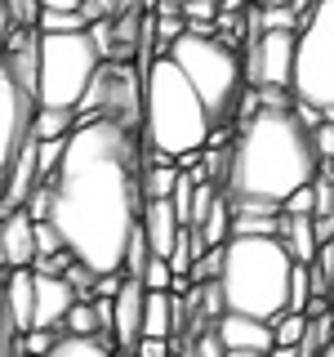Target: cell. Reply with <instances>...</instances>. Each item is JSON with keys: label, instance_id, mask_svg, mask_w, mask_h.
Instances as JSON below:
<instances>
[{"label": "cell", "instance_id": "obj_1", "mask_svg": "<svg viewBox=\"0 0 334 357\" xmlns=\"http://www.w3.org/2000/svg\"><path fill=\"white\" fill-rule=\"evenodd\" d=\"M143 121L89 116L67 134V152L49 174L45 223H54L63 250L94 277H111L125 264V245L143 219Z\"/></svg>", "mask_w": 334, "mask_h": 357}, {"label": "cell", "instance_id": "obj_2", "mask_svg": "<svg viewBox=\"0 0 334 357\" xmlns=\"http://www.w3.org/2000/svg\"><path fill=\"white\" fill-rule=\"evenodd\" d=\"M321 174L312 130L294 107H254L241 112L232 134V165L223 178V201L232 215H276L285 197L308 188Z\"/></svg>", "mask_w": 334, "mask_h": 357}, {"label": "cell", "instance_id": "obj_3", "mask_svg": "<svg viewBox=\"0 0 334 357\" xmlns=\"http://www.w3.org/2000/svg\"><path fill=\"white\" fill-rule=\"evenodd\" d=\"M143 85V143L148 161H174L178 170H196L200 152L214 139L209 112L196 98L192 81L178 72L170 54H156L148 72L138 76Z\"/></svg>", "mask_w": 334, "mask_h": 357}, {"label": "cell", "instance_id": "obj_4", "mask_svg": "<svg viewBox=\"0 0 334 357\" xmlns=\"http://www.w3.org/2000/svg\"><path fill=\"white\" fill-rule=\"evenodd\" d=\"M289 273H294V259L276 237H232L223 245V268H218L223 308L259 321L285 317Z\"/></svg>", "mask_w": 334, "mask_h": 357}, {"label": "cell", "instance_id": "obj_5", "mask_svg": "<svg viewBox=\"0 0 334 357\" xmlns=\"http://www.w3.org/2000/svg\"><path fill=\"white\" fill-rule=\"evenodd\" d=\"M36 59H40V31L36 27H14L0 45V192L14 170L18 152L36 139Z\"/></svg>", "mask_w": 334, "mask_h": 357}, {"label": "cell", "instance_id": "obj_6", "mask_svg": "<svg viewBox=\"0 0 334 357\" xmlns=\"http://www.w3.org/2000/svg\"><path fill=\"white\" fill-rule=\"evenodd\" d=\"M165 54L192 81L196 98L209 112V126L214 130L237 126V112L245 98V59L237 45H228L218 31H183Z\"/></svg>", "mask_w": 334, "mask_h": 357}, {"label": "cell", "instance_id": "obj_7", "mask_svg": "<svg viewBox=\"0 0 334 357\" xmlns=\"http://www.w3.org/2000/svg\"><path fill=\"white\" fill-rule=\"evenodd\" d=\"M103 54L89 40V31H40V59H36V94L40 107L76 112L85 103L94 76L103 72Z\"/></svg>", "mask_w": 334, "mask_h": 357}, {"label": "cell", "instance_id": "obj_8", "mask_svg": "<svg viewBox=\"0 0 334 357\" xmlns=\"http://www.w3.org/2000/svg\"><path fill=\"white\" fill-rule=\"evenodd\" d=\"M294 103L334 112V0H317L294 40Z\"/></svg>", "mask_w": 334, "mask_h": 357}, {"label": "cell", "instance_id": "obj_9", "mask_svg": "<svg viewBox=\"0 0 334 357\" xmlns=\"http://www.w3.org/2000/svg\"><path fill=\"white\" fill-rule=\"evenodd\" d=\"M143 304H148V286L125 277L111 299V344L116 353H134V344L143 340Z\"/></svg>", "mask_w": 334, "mask_h": 357}, {"label": "cell", "instance_id": "obj_10", "mask_svg": "<svg viewBox=\"0 0 334 357\" xmlns=\"http://www.w3.org/2000/svg\"><path fill=\"white\" fill-rule=\"evenodd\" d=\"M31 273H36V268H31ZM72 304H76V290L67 286V277L36 273V308H31V331H63Z\"/></svg>", "mask_w": 334, "mask_h": 357}, {"label": "cell", "instance_id": "obj_11", "mask_svg": "<svg viewBox=\"0 0 334 357\" xmlns=\"http://www.w3.org/2000/svg\"><path fill=\"white\" fill-rule=\"evenodd\" d=\"M36 264V219L27 210L0 219V268H31Z\"/></svg>", "mask_w": 334, "mask_h": 357}, {"label": "cell", "instance_id": "obj_12", "mask_svg": "<svg viewBox=\"0 0 334 357\" xmlns=\"http://www.w3.org/2000/svg\"><path fill=\"white\" fill-rule=\"evenodd\" d=\"M223 349H250V353H272L276 349V335H272V321H259V317H241V312H223L214 321Z\"/></svg>", "mask_w": 334, "mask_h": 357}, {"label": "cell", "instance_id": "obj_13", "mask_svg": "<svg viewBox=\"0 0 334 357\" xmlns=\"http://www.w3.org/2000/svg\"><path fill=\"white\" fill-rule=\"evenodd\" d=\"M0 290H5V308H9L14 331L27 335L31 331V308H36V273H31V268H9Z\"/></svg>", "mask_w": 334, "mask_h": 357}, {"label": "cell", "instance_id": "obj_14", "mask_svg": "<svg viewBox=\"0 0 334 357\" xmlns=\"http://www.w3.org/2000/svg\"><path fill=\"white\" fill-rule=\"evenodd\" d=\"M138 223H143V237H148L156 259H170V250L178 241V228H183V223L174 219L170 201H143V219Z\"/></svg>", "mask_w": 334, "mask_h": 357}, {"label": "cell", "instance_id": "obj_15", "mask_svg": "<svg viewBox=\"0 0 334 357\" xmlns=\"http://www.w3.org/2000/svg\"><path fill=\"white\" fill-rule=\"evenodd\" d=\"M276 241L285 245V255L294 264H312L317 259V232H312V215L308 219H289V215H281V232H276Z\"/></svg>", "mask_w": 334, "mask_h": 357}, {"label": "cell", "instance_id": "obj_16", "mask_svg": "<svg viewBox=\"0 0 334 357\" xmlns=\"http://www.w3.org/2000/svg\"><path fill=\"white\" fill-rule=\"evenodd\" d=\"M143 335H148V340H170L174 335V295L170 290H148V304H143Z\"/></svg>", "mask_w": 334, "mask_h": 357}, {"label": "cell", "instance_id": "obj_17", "mask_svg": "<svg viewBox=\"0 0 334 357\" xmlns=\"http://www.w3.org/2000/svg\"><path fill=\"white\" fill-rule=\"evenodd\" d=\"M45 357H116V349L103 335H63L58 331V340H54V349Z\"/></svg>", "mask_w": 334, "mask_h": 357}, {"label": "cell", "instance_id": "obj_18", "mask_svg": "<svg viewBox=\"0 0 334 357\" xmlns=\"http://www.w3.org/2000/svg\"><path fill=\"white\" fill-rule=\"evenodd\" d=\"M196 241L205 245V250H214V245H228V241H232V210H228V201H223V192H218L214 206H209V215L196 223Z\"/></svg>", "mask_w": 334, "mask_h": 357}, {"label": "cell", "instance_id": "obj_19", "mask_svg": "<svg viewBox=\"0 0 334 357\" xmlns=\"http://www.w3.org/2000/svg\"><path fill=\"white\" fill-rule=\"evenodd\" d=\"M174 178H178L174 161H148L143 165V201H170Z\"/></svg>", "mask_w": 334, "mask_h": 357}, {"label": "cell", "instance_id": "obj_20", "mask_svg": "<svg viewBox=\"0 0 334 357\" xmlns=\"http://www.w3.org/2000/svg\"><path fill=\"white\" fill-rule=\"evenodd\" d=\"M196 178H205L200 170H178L174 188H170V210L183 228H192V192H196Z\"/></svg>", "mask_w": 334, "mask_h": 357}, {"label": "cell", "instance_id": "obj_21", "mask_svg": "<svg viewBox=\"0 0 334 357\" xmlns=\"http://www.w3.org/2000/svg\"><path fill=\"white\" fill-rule=\"evenodd\" d=\"M36 139H67L76 130V112H58V107H40L36 112Z\"/></svg>", "mask_w": 334, "mask_h": 357}, {"label": "cell", "instance_id": "obj_22", "mask_svg": "<svg viewBox=\"0 0 334 357\" xmlns=\"http://www.w3.org/2000/svg\"><path fill=\"white\" fill-rule=\"evenodd\" d=\"M303 331H308V317H303V312H285V317H276V321H272L276 349H299Z\"/></svg>", "mask_w": 334, "mask_h": 357}, {"label": "cell", "instance_id": "obj_23", "mask_svg": "<svg viewBox=\"0 0 334 357\" xmlns=\"http://www.w3.org/2000/svg\"><path fill=\"white\" fill-rule=\"evenodd\" d=\"M63 335H98V317H94V304L89 299H76L72 312L63 321Z\"/></svg>", "mask_w": 334, "mask_h": 357}, {"label": "cell", "instance_id": "obj_24", "mask_svg": "<svg viewBox=\"0 0 334 357\" xmlns=\"http://www.w3.org/2000/svg\"><path fill=\"white\" fill-rule=\"evenodd\" d=\"M218 268H223V245H214V250H200L192 273H187V282L200 286V282H218Z\"/></svg>", "mask_w": 334, "mask_h": 357}, {"label": "cell", "instance_id": "obj_25", "mask_svg": "<svg viewBox=\"0 0 334 357\" xmlns=\"http://www.w3.org/2000/svg\"><path fill=\"white\" fill-rule=\"evenodd\" d=\"M312 299V286H308V268L294 264V273H289V312H303Z\"/></svg>", "mask_w": 334, "mask_h": 357}, {"label": "cell", "instance_id": "obj_26", "mask_svg": "<svg viewBox=\"0 0 334 357\" xmlns=\"http://www.w3.org/2000/svg\"><path fill=\"white\" fill-rule=\"evenodd\" d=\"M0 357H22L18 331H14V321H9V308H5V290H0Z\"/></svg>", "mask_w": 334, "mask_h": 357}, {"label": "cell", "instance_id": "obj_27", "mask_svg": "<svg viewBox=\"0 0 334 357\" xmlns=\"http://www.w3.org/2000/svg\"><path fill=\"white\" fill-rule=\"evenodd\" d=\"M143 286H148V290H170V286H174V273H170V264H165V259H156V255H152V259H148V268H143Z\"/></svg>", "mask_w": 334, "mask_h": 357}, {"label": "cell", "instance_id": "obj_28", "mask_svg": "<svg viewBox=\"0 0 334 357\" xmlns=\"http://www.w3.org/2000/svg\"><path fill=\"white\" fill-rule=\"evenodd\" d=\"M54 340H58V331H27V335H18V349L31 357H45L54 349Z\"/></svg>", "mask_w": 334, "mask_h": 357}, {"label": "cell", "instance_id": "obj_29", "mask_svg": "<svg viewBox=\"0 0 334 357\" xmlns=\"http://www.w3.org/2000/svg\"><path fill=\"white\" fill-rule=\"evenodd\" d=\"M312 210H317V197H312V183H308V188H299L294 197H285L281 215H289V219H308Z\"/></svg>", "mask_w": 334, "mask_h": 357}, {"label": "cell", "instance_id": "obj_30", "mask_svg": "<svg viewBox=\"0 0 334 357\" xmlns=\"http://www.w3.org/2000/svg\"><path fill=\"white\" fill-rule=\"evenodd\" d=\"M63 250V237L54 232V223H36V259H49V255H58Z\"/></svg>", "mask_w": 334, "mask_h": 357}, {"label": "cell", "instance_id": "obj_31", "mask_svg": "<svg viewBox=\"0 0 334 357\" xmlns=\"http://www.w3.org/2000/svg\"><path fill=\"white\" fill-rule=\"evenodd\" d=\"M192 357H228V349H223V340H218V331H214V326H205V331L196 335Z\"/></svg>", "mask_w": 334, "mask_h": 357}, {"label": "cell", "instance_id": "obj_32", "mask_svg": "<svg viewBox=\"0 0 334 357\" xmlns=\"http://www.w3.org/2000/svg\"><path fill=\"white\" fill-rule=\"evenodd\" d=\"M134 357H170V340H148V335H143V340L134 344Z\"/></svg>", "mask_w": 334, "mask_h": 357}, {"label": "cell", "instance_id": "obj_33", "mask_svg": "<svg viewBox=\"0 0 334 357\" xmlns=\"http://www.w3.org/2000/svg\"><path fill=\"white\" fill-rule=\"evenodd\" d=\"M81 5L85 0H40L45 14H81Z\"/></svg>", "mask_w": 334, "mask_h": 357}, {"label": "cell", "instance_id": "obj_34", "mask_svg": "<svg viewBox=\"0 0 334 357\" xmlns=\"http://www.w3.org/2000/svg\"><path fill=\"white\" fill-rule=\"evenodd\" d=\"M9 36V14H5V0H0V40Z\"/></svg>", "mask_w": 334, "mask_h": 357}, {"label": "cell", "instance_id": "obj_35", "mask_svg": "<svg viewBox=\"0 0 334 357\" xmlns=\"http://www.w3.org/2000/svg\"><path fill=\"white\" fill-rule=\"evenodd\" d=\"M228 357H267V353H250V349H228Z\"/></svg>", "mask_w": 334, "mask_h": 357}, {"label": "cell", "instance_id": "obj_36", "mask_svg": "<svg viewBox=\"0 0 334 357\" xmlns=\"http://www.w3.org/2000/svg\"><path fill=\"white\" fill-rule=\"evenodd\" d=\"M267 357H299V349H272Z\"/></svg>", "mask_w": 334, "mask_h": 357}, {"label": "cell", "instance_id": "obj_37", "mask_svg": "<svg viewBox=\"0 0 334 357\" xmlns=\"http://www.w3.org/2000/svg\"><path fill=\"white\" fill-rule=\"evenodd\" d=\"M330 308H334V277H330Z\"/></svg>", "mask_w": 334, "mask_h": 357}, {"label": "cell", "instance_id": "obj_38", "mask_svg": "<svg viewBox=\"0 0 334 357\" xmlns=\"http://www.w3.org/2000/svg\"><path fill=\"white\" fill-rule=\"evenodd\" d=\"M321 357H334V340H330V349H326V353H321Z\"/></svg>", "mask_w": 334, "mask_h": 357}, {"label": "cell", "instance_id": "obj_39", "mask_svg": "<svg viewBox=\"0 0 334 357\" xmlns=\"http://www.w3.org/2000/svg\"><path fill=\"white\" fill-rule=\"evenodd\" d=\"M165 5H187V0H165Z\"/></svg>", "mask_w": 334, "mask_h": 357}]
</instances>
